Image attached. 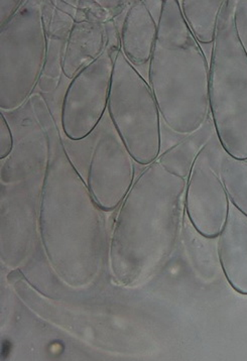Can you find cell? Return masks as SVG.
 <instances>
[{"label":"cell","mask_w":247,"mask_h":361,"mask_svg":"<svg viewBox=\"0 0 247 361\" xmlns=\"http://www.w3.org/2000/svg\"><path fill=\"white\" fill-rule=\"evenodd\" d=\"M13 149V137L4 114H0V159L7 158Z\"/></svg>","instance_id":"16"},{"label":"cell","mask_w":247,"mask_h":361,"mask_svg":"<svg viewBox=\"0 0 247 361\" xmlns=\"http://www.w3.org/2000/svg\"><path fill=\"white\" fill-rule=\"evenodd\" d=\"M222 152L218 138L212 137L197 154L186 187V214L195 231L209 239L220 235L231 205L221 179Z\"/></svg>","instance_id":"7"},{"label":"cell","mask_w":247,"mask_h":361,"mask_svg":"<svg viewBox=\"0 0 247 361\" xmlns=\"http://www.w3.org/2000/svg\"><path fill=\"white\" fill-rule=\"evenodd\" d=\"M25 1L21 0H2L0 1V27L6 25L20 11Z\"/></svg>","instance_id":"17"},{"label":"cell","mask_w":247,"mask_h":361,"mask_svg":"<svg viewBox=\"0 0 247 361\" xmlns=\"http://www.w3.org/2000/svg\"><path fill=\"white\" fill-rule=\"evenodd\" d=\"M220 175L230 203L247 216V159L232 158L223 151Z\"/></svg>","instance_id":"15"},{"label":"cell","mask_w":247,"mask_h":361,"mask_svg":"<svg viewBox=\"0 0 247 361\" xmlns=\"http://www.w3.org/2000/svg\"><path fill=\"white\" fill-rule=\"evenodd\" d=\"M37 116L46 126L49 158L42 184L40 231L52 269L71 288L88 287L104 262V211L73 165L49 109Z\"/></svg>","instance_id":"1"},{"label":"cell","mask_w":247,"mask_h":361,"mask_svg":"<svg viewBox=\"0 0 247 361\" xmlns=\"http://www.w3.org/2000/svg\"><path fill=\"white\" fill-rule=\"evenodd\" d=\"M108 112L113 126L138 165L161 156V112L150 83L120 47L114 61Z\"/></svg>","instance_id":"6"},{"label":"cell","mask_w":247,"mask_h":361,"mask_svg":"<svg viewBox=\"0 0 247 361\" xmlns=\"http://www.w3.org/2000/svg\"><path fill=\"white\" fill-rule=\"evenodd\" d=\"M207 62L179 0H164L148 80L167 126L181 135L201 130L210 114Z\"/></svg>","instance_id":"3"},{"label":"cell","mask_w":247,"mask_h":361,"mask_svg":"<svg viewBox=\"0 0 247 361\" xmlns=\"http://www.w3.org/2000/svg\"><path fill=\"white\" fill-rule=\"evenodd\" d=\"M159 23L147 8V1L136 0L124 18L120 44L121 50L133 65L150 62L157 41Z\"/></svg>","instance_id":"11"},{"label":"cell","mask_w":247,"mask_h":361,"mask_svg":"<svg viewBox=\"0 0 247 361\" xmlns=\"http://www.w3.org/2000/svg\"><path fill=\"white\" fill-rule=\"evenodd\" d=\"M119 48L107 44L102 55L71 81L62 105L63 131L69 140H84L104 116Z\"/></svg>","instance_id":"8"},{"label":"cell","mask_w":247,"mask_h":361,"mask_svg":"<svg viewBox=\"0 0 247 361\" xmlns=\"http://www.w3.org/2000/svg\"><path fill=\"white\" fill-rule=\"evenodd\" d=\"M217 245L226 280L235 292L247 296V216L232 204Z\"/></svg>","instance_id":"10"},{"label":"cell","mask_w":247,"mask_h":361,"mask_svg":"<svg viewBox=\"0 0 247 361\" xmlns=\"http://www.w3.org/2000/svg\"><path fill=\"white\" fill-rule=\"evenodd\" d=\"M225 0H182L185 22L199 44H213L218 18Z\"/></svg>","instance_id":"13"},{"label":"cell","mask_w":247,"mask_h":361,"mask_svg":"<svg viewBox=\"0 0 247 361\" xmlns=\"http://www.w3.org/2000/svg\"><path fill=\"white\" fill-rule=\"evenodd\" d=\"M48 56L44 13L39 1H25L0 27V109H20L34 92Z\"/></svg>","instance_id":"5"},{"label":"cell","mask_w":247,"mask_h":361,"mask_svg":"<svg viewBox=\"0 0 247 361\" xmlns=\"http://www.w3.org/2000/svg\"><path fill=\"white\" fill-rule=\"evenodd\" d=\"M105 29L97 20H79L70 30L62 61L63 74L74 79L84 68L97 60L107 47Z\"/></svg>","instance_id":"12"},{"label":"cell","mask_w":247,"mask_h":361,"mask_svg":"<svg viewBox=\"0 0 247 361\" xmlns=\"http://www.w3.org/2000/svg\"><path fill=\"white\" fill-rule=\"evenodd\" d=\"M212 137L213 133L207 130L206 126H204L201 130L189 135L187 140L164 152L157 161L171 172L188 178L197 154Z\"/></svg>","instance_id":"14"},{"label":"cell","mask_w":247,"mask_h":361,"mask_svg":"<svg viewBox=\"0 0 247 361\" xmlns=\"http://www.w3.org/2000/svg\"><path fill=\"white\" fill-rule=\"evenodd\" d=\"M236 0H225L212 48L209 106L216 137L232 158L247 159V50L236 25Z\"/></svg>","instance_id":"4"},{"label":"cell","mask_w":247,"mask_h":361,"mask_svg":"<svg viewBox=\"0 0 247 361\" xmlns=\"http://www.w3.org/2000/svg\"><path fill=\"white\" fill-rule=\"evenodd\" d=\"M186 187L187 178L157 159L134 180L110 240V269L119 285L140 286L166 266L182 234Z\"/></svg>","instance_id":"2"},{"label":"cell","mask_w":247,"mask_h":361,"mask_svg":"<svg viewBox=\"0 0 247 361\" xmlns=\"http://www.w3.org/2000/svg\"><path fill=\"white\" fill-rule=\"evenodd\" d=\"M135 161L114 126L101 133L89 166L87 185L104 212L121 205L135 176Z\"/></svg>","instance_id":"9"}]
</instances>
